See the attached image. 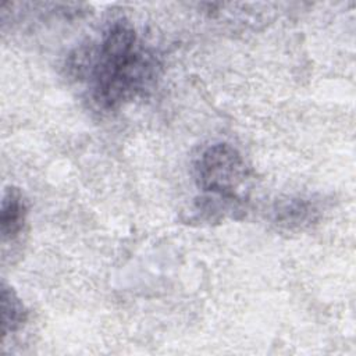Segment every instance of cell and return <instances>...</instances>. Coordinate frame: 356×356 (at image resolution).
Returning <instances> with one entry per match:
<instances>
[{"label": "cell", "mask_w": 356, "mask_h": 356, "mask_svg": "<svg viewBox=\"0 0 356 356\" xmlns=\"http://www.w3.org/2000/svg\"><path fill=\"white\" fill-rule=\"evenodd\" d=\"M320 207L310 197H291L277 203L274 224L285 231H302L320 218Z\"/></svg>", "instance_id": "obj_3"}, {"label": "cell", "mask_w": 356, "mask_h": 356, "mask_svg": "<svg viewBox=\"0 0 356 356\" xmlns=\"http://www.w3.org/2000/svg\"><path fill=\"white\" fill-rule=\"evenodd\" d=\"M26 220V204L19 189L10 186L4 191L0 207V234L3 243L19 236Z\"/></svg>", "instance_id": "obj_4"}, {"label": "cell", "mask_w": 356, "mask_h": 356, "mask_svg": "<svg viewBox=\"0 0 356 356\" xmlns=\"http://www.w3.org/2000/svg\"><path fill=\"white\" fill-rule=\"evenodd\" d=\"M28 318V312L13 288L1 284V334L17 332Z\"/></svg>", "instance_id": "obj_5"}, {"label": "cell", "mask_w": 356, "mask_h": 356, "mask_svg": "<svg viewBox=\"0 0 356 356\" xmlns=\"http://www.w3.org/2000/svg\"><path fill=\"white\" fill-rule=\"evenodd\" d=\"M67 70L72 78L88 83L90 99L100 110L111 111L152 89L160 63L131 22L115 19L96 43L70 54Z\"/></svg>", "instance_id": "obj_1"}, {"label": "cell", "mask_w": 356, "mask_h": 356, "mask_svg": "<svg viewBox=\"0 0 356 356\" xmlns=\"http://www.w3.org/2000/svg\"><path fill=\"white\" fill-rule=\"evenodd\" d=\"M193 177L202 195L246 206L250 170L232 145L217 142L203 147L193 161Z\"/></svg>", "instance_id": "obj_2"}]
</instances>
